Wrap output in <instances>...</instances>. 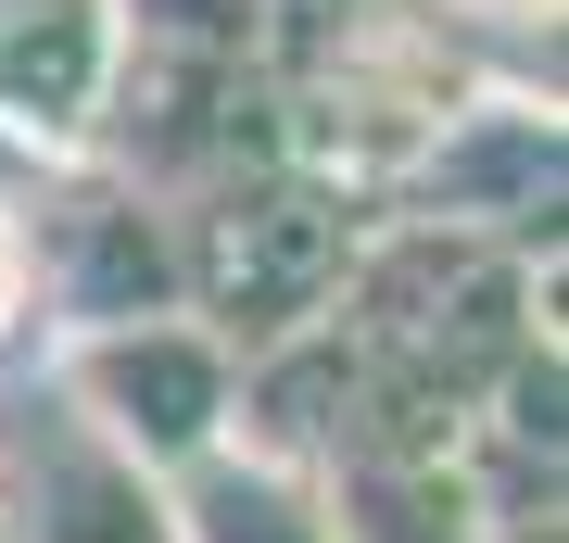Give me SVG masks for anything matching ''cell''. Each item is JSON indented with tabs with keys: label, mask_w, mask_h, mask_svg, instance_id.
<instances>
[{
	"label": "cell",
	"mask_w": 569,
	"mask_h": 543,
	"mask_svg": "<svg viewBox=\"0 0 569 543\" xmlns=\"http://www.w3.org/2000/svg\"><path fill=\"white\" fill-rule=\"evenodd\" d=\"M317 329L355 342L392 392L443 404V418H481V392L531 342H557V241H481V228L367 215Z\"/></svg>",
	"instance_id": "1"
},
{
	"label": "cell",
	"mask_w": 569,
	"mask_h": 543,
	"mask_svg": "<svg viewBox=\"0 0 569 543\" xmlns=\"http://www.w3.org/2000/svg\"><path fill=\"white\" fill-rule=\"evenodd\" d=\"M355 202L317 190L305 164H241V178L164 202V253H178V316L203 329L228 366L305 342L329 316V291H342L355 265Z\"/></svg>",
	"instance_id": "2"
},
{
	"label": "cell",
	"mask_w": 569,
	"mask_h": 543,
	"mask_svg": "<svg viewBox=\"0 0 569 543\" xmlns=\"http://www.w3.org/2000/svg\"><path fill=\"white\" fill-rule=\"evenodd\" d=\"M51 404L114 443L140 481H190L203 455H228V418H241V366H228L190 316H140V329H77V342H39Z\"/></svg>",
	"instance_id": "3"
},
{
	"label": "cell",
	"mask_w": 569,
	"mask_h": 543,
	"mask_svg": "<svg viewBox=\"0 0 569 543\" xmlns=\"http://www.w3.org/2000/svg\"><path fill=\"white\" fill-rule=\"evenodd\" d=\"M26 265H39V342L178 316V253H164V202L114 190L102 164H63V178H51L39 202H26Z\"/></svg>",
	"instance_id": "4"
},
{
	"label": "cell",
	"mask_w": 569,
	"mask_h": 543,
	"mask_svg": "<svg viewBox=\"0 0 569 543\" xmlns=\"http://www.w3.org/2000/svg\"><path fill=\"white\" fill-rule=\"evenodd\" d=\"M0 543H178V505L114 443H89L51 404V380H13L0 392Z\"/></svg>",
	"instance_id": "5"
},
{
	"label": "cell",
	"mask_w": 569,
	"mask_h": 543,
	"mask_svg": "<svg viewBox=\"0 0 569 543\" xmlns=\"http://www.w3.org/2000/svg\"><path fill=\"white\" fill-rule=\"evenodd\" d=\"M114 0H0V152L63 178L89 164V127H102L114 89Z\"/></svg>",
	"instance_id": "6"
},
{
	"label": "cell",
	"mask_w": 569,
	"mask_h": 543,
	"mask_svg": "<svg viewBox=\"0 0 569 543\" xmlns=\"http://www.w3.org/2000/svg\"><path fill=\"white\" fill-rule=\"evenodd\" d=\"M127 39H164V51H203V63H241V77H291L317 0H114Z\"/></svg>",
	"instance_id": "7"
},
{
	"label": "cell",
	"mask_w": 569,
	"mask_h": 543,
	"mask_svg": "<svg viewBox=\"0 0 569 543\" xmlns=\"http://www.w3.org/2000/svg\"><path fill=\"white\" fill-rule=\"evenodd\" d=\"M39 342V265H26V202H0V354Z\"/></svg>",
	"instance_id": "8"
},
{
	"label": "cell",
	"mask_w": 569,
	"mask_h": 543,
	"mask_svg": "<svg viewBox=\"0 0 569 543\" xmlns=\"http://www.w3.org/2000/svg\"><path fill=\"white\" fill-rule=\"evenodd\" d=\"M430 13H443V0H430Z\"/></svg>",
	"instance_id": "9"
}]
</instances>
